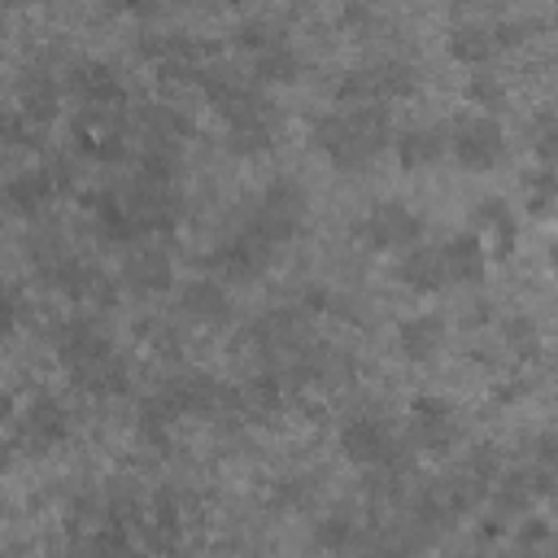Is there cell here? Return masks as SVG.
Returning <instances> with one entry per match:
<instances>
[{"instance_id": "cell-13", "label": "cell", "mask_w": 558, "mask_h": 558, "mask_svg": "<svg viewBox=\"0 0 558 558\" xmlns=\"http://www.w3.org/2000/svg\"><path fill=\"white\" fill-rule=\"evenodd\" d=\"M57 357H61V366H70V371H78V366H87V362H96L100 353H109L113 349V340L105 336V327L96 323V318H87V314H78V318H65L61 327H57Z\"/></svg>"}, {"instance_id": "cell-11", "label": "cell", "mask_w": 558, "mask_h": 558, "mask_svg": "<svg viewBox=\"0 0 558 558\" xmlns=\"http://www.w3.org/2000/svg\"><path fill=\"white\" fill-rule=\"evenodd\" d=\"M410 440L423 449V453H449L458 445V414L445 397H414L410 401Z\"/></svg>"}, {"instance_id": "cell-6", "label": "cell", "mask_w": 558, "mask_h": 558, "mask_svg": "<svg viewBox=\"0 0 558 558\" xmlns=\"http://www.w3.org/2000/svg\"><path fill=\"white\" fill-rule=\"evenodd\" d=\"M248 222H253L275 248L288 244V240L305 227V192H301L292 179H275V183L262 192L257 214H253Z\"/></svg>"}, {"instance_id": "cell-21", "label": "cell", "mask_w": 558, "mask_h": 558, "mask_svg": "<svg viewBox=\"0 0 558 558\" xmlns=\"http://www.w3.org/2000/svg\"><path fill=\"white\" fill-rule=\"evenodd\" d=\"M397 279H401V288L423 292V296H427V292H440V288L449 283L440 248H436V244H410V248L401 253V262H397Z\"/></svg>"}, {"instance_id": "cell-35", "label": "cell", "mask_w": 558, "mask_h": 558, "mask_svg": "<svg viewBox=\"0 0 558 558\" xmlns=\"http://www.w3.org/2000/svg\"><path fill=\"white\" fill-rule=\"evenodd\" d=\"M118 9H126V13H153L161 0H113Z\"/></svg>"}, {"instance_id": "cell-2", "label": "cell", "mask_w": 558, "mask_h": 558, "mask_svg": "<svg viewBox=\"0 0 558 558\" xmlns=\"http://www.w3.org/2000/svg\"><path fill=\"white\" fill-rule=\"evenodd\" d=\"M445 144L453 153V161L471 174L497 170L506 161V126L493 113H462L453 118V126L445 131Z\"/></svg>"}, {"instance_id": "cell-17", "label": "cell", "mask_w": 558, "mask_h": 558, "mask_svg": "<svg viewBox=\"0 0 558 558\" xmlns=\"http://www.w3.org/2000/svg\"><path fill=\"white\" fill-rule=\"evenodd\" d=\"M449 340V323L440 314H410L397 323V349L405 362H432Z\"/></svg>"}, {"instance_id": "cell-25", "label": "cell", "mask_w": 558, "mask_h": 558, "mask_svg": "<svg viewBox=\"0 0 558 558\" xmlns=\"http://www.w3.org/2000/svg\"><path fill=\"white\" fill-rule=\"evenodd\" d=\"M70 375H74L78 388L92 392V397H122L126 384H131V371H126V362H122L118 349L100 353L96 362H87V366H78V371H70Z\"/></svg>"}, {"instance_id": "cell-28", "label": "cell", "mask_w": 558, "mask_h": 558, "mask_svg": "<svg viewBox=\"0 0 558 558\" xmlns=\"http://www.w3.org/2000/svg\"><path fill=\"white\" fill-rule=\"evenodd\" d=\"M501 336H506V349L519 353L523 362H532V357L541 353V331H536V323H532L527 314H510V318L501 323Z\"/></svg>"}, {"instance_id": "cell-5", "label": "cell", "mask_w": 558, "mask_h": 558, "mask_svg": "<svg viewBox=\"0 0 558 558\" xmlns=\"http://www.w3.org/2000/svg\"><path fill=\"white\" fill-rule=\"evenodd\" d=\"M70 436V410L61 405V397L39 392L35 401H26V410L13 418V445H22L26 453L44 458L57 445H65Z\"/></svg>"}, {"instance_id": "cell-19", "label": "cell", "mask_w": 558, "mask_h": 558, "mask_svg": "<svg viewBox=\"0 0 558 558\" xmlns=\"http://www.w3.org/2000/svg\"><path fill=\"white\" fill-rule=\"evenodd\" d=\"M471 222H475V235H488V244L501 257L514 253V244H519V218H514V209L501 196H480L471 205Z\"/></svg>"}, {"instance_id": "cell-27", "label": "cell", "mask_w": 558, "mask_h": 558, "mask_svg": "<svg viewBox=\"0 0 558 558\" xmlns=\"http://www.w3.org/2000/svg\"><path fill=\"white\" fill-rule=\"evenodd\" d=\"M493 484H497V488H493V501H497L501 514H523L532 501H541V497H536V484H532V466L506 471V475H497Z\"/></svg>"}, {"instance_id": "cell-22", "label": "cell", "mask_w": 558, "mask_h": 558, "mask_svg": "<svg viewBox=\"0 0 558 558\" xmlns=\"http://www.w3.org/2000/svg\"><path fill=\"white\" fill-rule=\"evenodd\" d=\"M70 92L78 105H122V78L105 61H78L70 70Z\"/></svg>"}, {"instance_id": "cell-26", "label": "cell", "mask_w": 558, "mask_h": 558, "mask_svg": "<svg viewBox=\"0 0 558 558\" xmlns=\"http://www.w3.org/2000/svg\"><path fill=\"white\" fill-rule=\"evenodd\" d=\"M253 78L257 83H296L301 78V57L288 39H275L253 52Z\"/></svg>"}, {"instance_id": "cell-1", "label": "cell", "mask_w": 558, "mask_h": 558, "mask_svg": "<svg viewBox=\"0 0 558 558\" xmlns=\"http://www.w3.org/2000/svg\"><path fill=\"white\" fill-rule=\"evenodd\" d=\"M392 135V122H388V109L375 100V105H344V109H331L323 118H314L310 126V144L336 166V170H362L371 166L384 144Z\"/></svg>"}, {"instance_id": "cell-16", "label": "cell", "mask_w": 558, "mask_h": 558, "mask_svg": "<svg viewBox=\"0 0 558 558\" xmlns=\"http://www.w3.org/2000/svg\"><path fill=\"white\" fill-rule=\"evenodd\" d=\"M392 153H397V166H401V170H410V174H414V170H427V166H436V161L449 153L445 126H436V122H414V126L397 131Z\"/></svg>"}, {"instance_id": "cell-29", "label": "cell", "mask_w": 558, "mask_h": 558, "mask_svg": "<svg viewBox=\"0 0 558 558\" xmlns=\"http://www.w3.org/2000/svg\"><path fill=\"white\" fill-rule=\"evenodd\" d=\"M466 100L480 105V109H501L506 105V83L493 74V70H475L466 78Z\"/></svg>"}, {"instance_id": "cell-18", "label": "cell", "mask_w": 558, "mask_h": 558, "mask_svg": "<svg viewBox=\"0 0 558 558\" xmlns=\"http://www.w3.org/2000/svg\"><path fill=\"white\" fill-rule=\"evenodd\" d=\"M445 52L462 65H488L497 57V35H493V22H480V17H458L449 26V39H445Z\"/></svg>"}, {"instance_id": "cell-37", "label": "cell", "mask_w": 558, "mask_h": 558, "mask_svg": "<svg viewBox=\"0 0 558 558\" xmlns=\"http://www.w3.org/2000/svg\"><path fill=\"white\" fill-rule=\"evenodd\" d=\"M9 449H13V445H4V440H0V475H4V471H9V462H13V458H9Z\"/></svg>"}, {"instance_id": "cell-32", "label": "cell", "mask_w": 558, "mask_h": 558, "mask_svg": "<svg viewBox=\"0 0 558 558\" xmlns=\"http://www.w3.org/2000/svg\"><path fill=\"white\" fill-rule=\"evenodd\" d=\"M17 296H13V288L9 283H0V336H9L13 327H17Z\"/></svg>"}, {"instance_id": "cell-7", "label": "cell", "mask_w": 558, "mask_h": 558, "mask_svg": "<svg viewBox=\"0 0 558 558\" xmlns=\"http://www.w3.org/2000/svg\"><path fill=\"white\" fill-rule=\"evenodd\" d=\"M340 453L357 466H388V462H401V440L392 436V427L375 414H353L344 427H340Z\"/></svg>"}, {"instance_id": "cell-20", "label": "cell", "mask_w": 558, "mask_h": 558, "mask_svg": "<svg viewBox=\"0 0 558 558\" xmlns=\"http://www.w3.org/2000/svg\"><path fill=\"white\" fill-rule=\"evenodd\" d=\"M440 257H445V275L453 283H480L488 275V248H484V235L475 231H458L440 244Z\"/></svg>"}, {"instance_id": "cell-3", "label": "cell", "mask_w": 558, "mask_h": 558, "mask_svg": "<svg viewBox=\"0 0 558 558\" xmlns=\"http://www.w3.org/2000/svg\"><path fill=\"white\" fill-rule=\"evenodd\" d=\"M222 118H227L231 153H240V157H262V153H270L275 140H279V118H275V109H270L253 87H248L235 105H227Z\"/></svg>"}, {"instance_id": "cell-8", "label": "cell", "mask_w": 558, "mask_h": 558, "mask_svg": "<svg viewBox=\"0 0 558 558\" xmlns=\"http://www.w3.org/2000/svg\"><path fill=\"white\" fill-rule=\"evenodd\" d=\"M270 253H275V244H270L253 222H244L240 231H231V235L214 248L209 270H214L218 279H253V275L266 270Z\"/></svg>"}, {"instance_id": "cell-24", "label": "cell", "mask_w": 558, "mask_h": 558, "mask_svg": "<svg viewBox=\"0 0 558 558\" xmlns=\"http://www.w3.org/2000/svg\"><path fill=\"white\" fill-rule=\"evenodd\" d=\"M17 105L26 122H52L61 113V83L48 70H31L17 83Z\"/></svg>"}, {"instance_id": "cell-36", "label": "cell", "mask_w": 558, "mask_h": 558, "mask_svg": "<svg viewBox=\"0 0 558 558\" xmlns=\"http://www.w3.org/2000/svg\"><path fill=\"white\" fill-rule=\"evenodd\" d=\"M9 414H13V397L0 388V418H9Z\"/></svg>"}, {"instance_id": "cell-33", "label": "cell", "mask_w": 558, "mask_h": 558, "mask_svg": "<svg viewBox=\"0 0 558 558\" xmlns=\"http://www.w3.org/2000/svg\"><path fill=\"white\" fill-rule=\"evenodd\" d=\"M549 541V523L545 519H527L523 527H519V545L523 549H536V545H545Z\"/></svg>"}, {"instance_id": "cell-23", "label": "cell", "mask_w": 558, "mask_h": 558, "mask_svg": "<svg viewBox=\"0 0 558 558\" xmlns=\"http://www.w3.org/2000/svg\"><path fill=\"white\" fill-rule=\"evenodd\" d=\"M87 214H92V222H96V231L105 240H113V244H135L140 240L135 218L126 209V196H118V192H92L87 196Z\"/></svg>"}, {"instance_id": "cell-15", "label": "cell", "mask_w": 558, "mask_h": 558, "mask_svg": "<svg viewBox=\"0 0 558 558\" xmlns=\"http://www.w3.org/2000/svg\"><path fill=\"white\" fill-rule=\"evenodd\" d=\"M179 305L192 323L201 327H222L231 323V292L222 288L218 275H201V279H187L183 292H179Z\"/></svg>"}, {"instance_id": "cell-34", "label": "cell", "mask_w": 558, "mask_h": 558, "mask_svg": "<svg viewBox=\"0 0 558 558\" xmlns=\"http://www.w3.org/2000/svg\"><path fill=\"white\" fill-rule=\"evenodd\" d=\"M340 22H344V31H353V35H362V31L371 26V9H366V4H349V9L340 13Z\"/></svg>"}, {"instance_id": "cell-30", "label": "cell", "mask_w": 558, "mask_h": 558, "mask_svg": "<svg viewBox=\"0 0 558 558\" xmlns=\"http://www.w3.org/2000/svg\"><path fill=\"white\" fill-rule=\"evenodd\" d=\"M462 471H466V475H471L475 484H484V488H488V484H493V480L501 475V453H497L493 445H475Z\"/></svg>"}, {"instance_id": "cell-4", "label": "cell", "mask_w": 558, "mask_h": 558, "mask_svg": "<svg viewBox=\"0 0 558 558\" xmlns=\"http://www.w3.org/2000/svg\"><path fill=\"white\" fill-rule=\"evenodd\" d=\"M74 148L92 161H109V166L122 161L131 153V140L118 105H83L74 113Z\"/></svg>"}, {"instance_id": "cell-12", "label": "cell", "mask_w": 558, "mask_h": 558, "mask_svg": "<svg viewBox=\"0 0 558 558\" xmlns=\"http://www.w3.org/2000/svg\"><path fill=\"white\" fill-rule=\"evenodd\" d=\"M61 187H65L61 166H26V170L9 174V183H4V205H9L13 214H39V209H48V205L57 201Z\"/></svg>"}, {"instance_id": "cell-9", "label": "cell", "mask_w": 558, "mask_h": 558, "mask_svg": "<svg viewBox=\"0 0 558 558\" xmlns=\"http://www.w3.org/2000/svg\"><path fill=\"white\" fill-rule=\"evenodd\" d=\"M418 235H423V218L405 201H375L362 218V240L384 253L410 248V244H418Z\"/></svg>"}, {"instance_id": "cell-10", "label": "cell", "mask_w": 558, "mask_h": 558, "mask_svg": "<svg viewBox=\"0 0 558 558\" xmlns=\"http://www.w3.org/2000/svg\"><path fill=\"white\" fill-rule=\"evenodd\" d=\"M157 401L174 414V418H187V414H214V410H227V388L205 375V371H179L161 392Z\"/></svg>"}, {"instance_id": "cell-31", "label": "cell", "mask_w": 558, "mask_h": 558, "mask_svg": "<svg viewBox=\"0 0 558 558\" xmlns=\"http://www.w3.org/2000/svg\"><path fill=\"white\" fill-rule=\"evenodd\" d=\"M318 545H323V549H349V545H357V523L344 519V514H331V519L318 527Z\"/></svg>"}, {"instance_id": "cell-14", "label": "cell", "mask_w": 558, "mask_h": 558, "mask_svg": "<svg viewBox=\"0 0 558 558\" xmlns=\"http://www.w3.org/2000/svg\"><path fill=\"white\" fill-rule=\"evenodd\" d=\"M122 283L140 296H157L174 283V262L166 248L157 244H135L126 257H122Z\"/></svg>"}]
</instances>
